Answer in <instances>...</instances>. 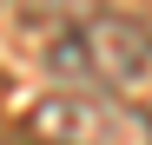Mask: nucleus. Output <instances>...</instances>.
<instances>
[{
	"label": "nucleus",
	"instance_id": "obj_2",
	"mask_svg": "<svg viewBox=\"0 0 152 145\" xmlns=\"http://www.w3.org/2000/svg\"><path fill=\"white\" fill-rule=\"evenodd\" d=\"M27 132L40 138H152V112L119 99L113 86H73V92H53L27 112Z\"/></svg>",
	"mask_w": 152,
	"mask_h": 145
},
{
	"label": "nucleus",
	"instance_id": "obj_1",
	"mask_svg": "<svg viewBox=\"0 0 152 145\" xmlns=\"http://www.w3.org/2000/svg\"><path fill=\"white\" fill-rule=\"evenodd\" d=\"M46 66L66 86H113L119 92L152 66V27H139L132 13H93L46 46Z\"/></svg>",
	"mask_w": 152,
	"mask_h": 145
}]
</instances>
